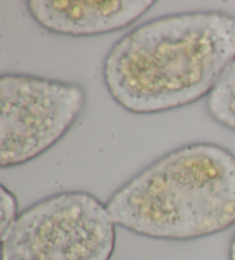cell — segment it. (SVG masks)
I'll use <instances>...</instances> for the list:
<instances>
[{
  "mask_svg": "<svg viewBox=\"0 0 235 260\" xmlns=\"http://www.w3.org/2000/svg\"><path fill=\"white\" fill-rule=\"evenodd\" d=\"M120 226L161 241H193L235 225V155L210 142L162 156L106 202Z\"/></svg>",
  "mask_w": 235,
  "mask_h": 260,
  "instance_id": "obj_2",
  "label": "cell"
},
{
  "mask_svg": "<svg viewBox=\"0 0 235 260\" xmlns=\"http://www.w3.org/2000/svg\"><path fill=\"white\" fill-rule=\"evenodd\" d=\"M154 0H29L35 22L52 34L91 37L116 32L138 21Z\"/></svg>",
  "mask_w": 235,
  "mask_h": 260,
  "instance_id": "obj_5",
  "label": "cell"
},
{
  "mask_svg": "<svg viewBox=\"0 0 235 260\" xmlns=\"http://www.w3.org/2000/svg\"><path fill=\"white\" fill-rule=\"evenodd\" d=\"M86 105L82 85L24 74L0 78V168L29 163L54 147Z\"/></svg>",
  "mask_w": 235,
  "mask_h": 260,
  "instance_id": "obj_4",
  "label": "cell"
},
{
  "mask_svg": "<svg viewBox=\"0 0 235 260\" xmlns=\"http://www.w3.org/2000/svg\"><path fill=\"white\" fill-rule=\"evenodd\" d=\"M228 260H235V232L228 246Z\"/></svg>",
  "mask_w": 235,
  "mask_h": 260,
  "instance_id": "obj_8",
  "label": "cell"
},
{
  "mask_svg": "<svg viewBox=\"0 0 235 260\" xmlns=\"http://www.w3.org/2000/svg\"><path fill=\"white\" fill-rule=\"evenodd\" d=\"M19 203L16 196L7 188L0 187V235L19 217Z\"/></svg>",
  "mask_w": 235,
  "mask_h": 260,
  "instance_id": "obj_7",
  "label": "cell"
},
{
  "mask_svg": "<svg viewBox=\"0 0 235 260\" xmlns=\"http://www.w3.org/2000/svg\"><path fill=\"white\" fill-rule=\"evenodd\" d=\"M235 60V16L221 11L157 17L114 44L102 64L108 93L135 115L193 105Z\"/></svg>",
  "mask_w": 235,
  "mask_h": 260,
  "instance_id": "obj_1",
  "label": "cell"
},
{
  "mask_svg": "<svg viewBox=\"0 0 235 260\" xmlns=\"http://www.w3.org/2000/svg\"><path fill=\"white\" fill-rule=\"evenodd\" d=\"M205 108L216 123L235 132V60L207 96Z\"/></svg>",
  "mask_w": 235,
  "mask_h": 260,
  "instance_id": "obj_6",
  "label": "cell"
},
{
  "mask_svg": "<svg viewBox=\"0 0 235 260\" xmlns=\"http://www.w3.org/2000/svg\"><path fill=\"white\" fill-rule=\"evenodd\" d=\"M0 237L2 260H111L117 235L106 203L75 190L29 206Z\"/></svg>",
  "mask_w": 235,
  "mask_h": 260,
  "instance_id": "obj_3",
  "label": "cell"
}]
</instances>
